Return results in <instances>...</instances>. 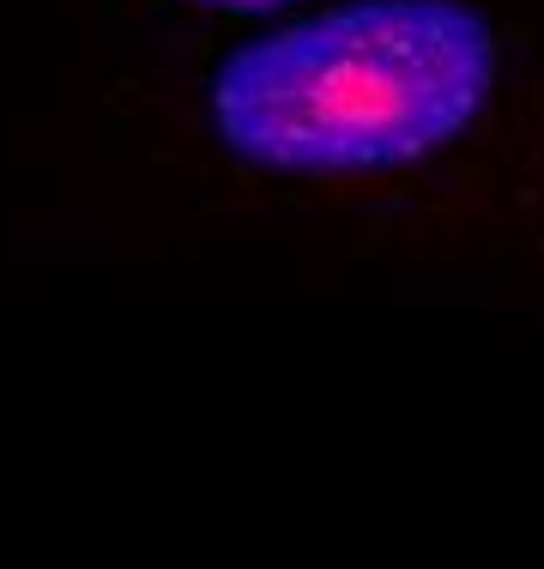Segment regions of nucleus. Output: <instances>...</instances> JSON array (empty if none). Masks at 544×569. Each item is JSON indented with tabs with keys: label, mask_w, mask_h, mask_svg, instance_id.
<instances>
[{
	"label": "nucleus",
	"mask_w": 544,
	"mask_h": 569,
	"mask_svg": "<svg viewBox=\"0 0 544 569\" xmlns=\"http://www.w3.org/2000/svg\"><path fill=\"white\" fill-rule=\"evenodd\" d=\"M194 7H212V12H272V7H296V0H194Z\"/></svg>",
	"instance_id": "nucleus-2"
},
{
	"label": "nucleus",
	"mask_w": 544,
	"mask_h": 569,
	"mask_svg": "<svg viewBox=\"0 0 544 569\" xmlns=\"http://www.w3.org/2000/svg\"><path fill=\"white\" fill-rule=\"evenodd\" d=\"M496 86L502 37L472 0H345L218 61L206 128L249 170L363 182L466 146Z\"/></svg>",
	"instance_id": "nucleus-1"
}]
</instances>
